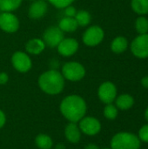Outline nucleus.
Returning <instances> with one entry per match:
<instances>
[{
    "label": "nucleus",
    "instance_id": "1",
    "mask_svg": "<svg viewBox=\"0 0 148 149\" xmlns=\"http://www.w3.org/2000/svg\"><path fill=\"white\" fill-rule=\"evenodd\" d=\"M60 111L70 122H78L84 118L86 113L85 101L78 95L65 97L60 104Z\"/></svg>",
    "mask_w": 148,
    "mask_h": 149
},
{
    "label": "nucleus",
    "instance_id": "2",
    "mask_svg": "<svg viewBox=\"0 0 148 149\" xmlns=\"http://www.w3.org/2000/svg\"><path fill=\"white\" fill-rule=\"evenodd\" d=\"M38 85L42 91L48 94L55 95L62 92L65 86L63 75L58 71L51 70L44 72L38 79Z\"/></svg>",
    "mask_w": 148,
    "mask_h": 149
},
{
    "label": "nucleus",
    "instance_id": "3",
    "mask_svg": "<svg viewBox=\"0 0 148 149\" xmlns=\"http://www.w3.org/2000/svg\"><path fill=\"white\" fill-rule=\"evenodd\" d=\"M140 147L139 138L130 133H119L111 141L112 149H139Z\"/></svg>",
    "mask_w": 148,
    "mask_h": 149
},
{
    "label": "nucleus",
    "instance_id": "4",
    "mask_svg": "<svg viewBox=\"0 0 148 149\" xmlns=\"http://www.w3.org/2000/svg\"><path fill=\"white\" fill-rule=\"evenodd\" d=\"M85 70L82 65L78 62H68L64 65L62 75L71 81H79L85 77Z\"/></svg>",
    "mask_w": 148,
    "mask_h": 149
},
{
    "label": "nucleus",
    "instance_id": "5",
    "mask_svg": "<svg viewBox=\"0 0 148 149\" xmlns=\"http://www.w3.org/2000/svg\"><path fill=\"white\" fill-rule=\"evenodd\" d=\"M132 53L138 58H148V33L140 34L131 43Z\"/></svg>",
    "mask_w": 148,
    "mask_h": 149
},
{
    "label": "nucleus",
    "instance_id": "6",
    "mask_svg": "<svg viewBox=\"0 0 148 149\" xmlns=\"http://www.w3.org/2000/svg\"><path fill=\"white\" fill-rule=\"evenodd\" d=\"M104 31L101 27L94 25L88 28L83 35V42L89 46H95L100 44L104 38Z\"/></svg>",
    "mask_w": 148,
    "mask_h": 149
},
{
    "label": "nucleus",
    "instance_id": "7",
    "mask_svg": "<svg viewBox=\"0 0 148 149\" xmlns=\"http://www.w3.org/2000/svg\"><path fill=\"white\" fill-rule=\"evenodd\" d=\"M64 39V31L57 26L49 27L44 33V43L50 47H56Z\"/></svg>",
    "mask_w": 148,
    "mask_h": 149
},
{
    "label": "nucleus",
    "instance_id": "8",
    "mask_svg": "<svg viewBox=\"0 0 148 149\" xmlns=\"http://www.w3.org/2000/svg\"><path fill=\"white\" fill-rule=\"evenodd\" d=\"M79 121L80 122L79 127L80 131L87 135H95L101 129L100 122L93 117H85Z\"/></svg>",
    "mask_w": 148,
    "mask_h": 149
},
{
    "label": "nucleus",
    "instance_id": "9",
    "mask_svg": "<svg viewBox=\"0 0 148 149\" xmlns=\"http://www.w3.org/2000/svg\"><path fill=\"white\" fill-rule=\"evenodd\" d=\"M14 68L20 72H26L31 67V61L29 56L22 52H17L12 55L11 58Z\"/></svg>",
    "mask_w": 148,
    "mask_h": 149
},
{
    "label": "nucleus",
    "instance_id": "10",
    "mask_svg": "<svg viewBox=\"0 0 148 149\" xmlns=\"http://www.w3.org/2000/svg\"><path fill=\"white\" fill-rule=\"evenodd\" d=\"M117 89L112 82H105L99 88V97L106 104H111L116 98Z\"/></svg>",
    "mask_w": 148,
    "mask_h": 149
},
{
    "label": "nucleus",
    "instance_id": "11",
    "mask_svg": "<svg viewBox=\"0 0 148 149\" xmlns=\"http://www.w3.org/2000/svg\"><path fill=\"white\" fill-rule=\"evenodd\" d=\"M0 27L7 32H15L19 27L17 17L10 12H3L0 15Z\"/></svg>",
    "mask_w": 148,
    "mask_h": 149
},
{
    "label": "nucleus",
    "instance_id": "12",
    "mask_svg": "<svg viewBox=\"0 0 148 149\" xmlns=\"http://www.w3.org/2000/svg\"><path fill=\"white\" fill-rule=\"evenodd\" d=\"M79 48V44L74 38H64L58 45V52L65 57L73 55Z\"/></svg>",
    "mask_w": 148,
    "mask_h": 149
},
{
    "label": "nucleus",
    "instance_id": "13",
    "mask_svg": "<svg viewBox=\"0 0 148 149\" xmlns=\"http://www.w3.org/2000/svg\"><path fill=\"white\" fill-rule=\"evenodd\" d=\"M47 11V3L43 0L35 1L30 7L29 16L33 19H38L45 15Z\"/></svg>",
    "mask_w": 148,
    "mask_h": 149
},
{
    "label": "nucleus",
    "instance_id": "14",
    "mask_svg": "<svg viewBox=\"0 0 148 149\" xmlns=\"http://www.w3.org/2000/svg\"><path fill=\"white\" fill-rule=\"evenodd\" d=\"M65 135L70 142L78 143L81 138L80 129L75 122H70L65 129Z\"/></svg>",
    "mask_w": 148,
    "mask_h": 149
},
{
    "label": "nucleus",
    "instance_id": "15",
    "mask_svg": "<svg viewBox=\"0 0 148 149\" xmlns=\"http://www.w3.org/2000/svg\"><path fill=\"white\" fill-rule=\"evenodd\" d=\"M45 44L39 38H33L26 44V51L31 54H39L44 49Z\"/></svg>",
    "mask_w": 148,
    "mask_h": 149
},
{
    "label": "nucleus",
    "instance_id": "16",
    "mask_svg": "<svg viewBox=\"0 0 148 149\" xmlns=\"http://www.w3.org/2000/svg\"><path fill=\"white\" fill-rule=\"evenodd\" d=\"M128 47V41L125 37L115 38L111 45V49L115 53H122Z\"/></svg>",
    "mask_w": 148,
    "mask_h": 149
},
{
    "label": "nucleus",
    "instance_id": "17",
    "mask_svg": "<svg viewBox=\"0 0 148 149\" xmlns=\"http://www.w3.org/2000/svg\"><path fill=\"white\" fill-rule=\"evenodd\" d=\"M58 27L63 31L72 32V31H76V29L78 28V23L74 17H65L61 19V21L59 22Z\"/></svg>",
    "mask_w": 148,
    "mask_h": 149
},
{
    "label": "nucleus",
    "instance_id": "18",
    "mask_svg": "<svg viewBox=\"0 0 148 149\" xmlns=\"http://www.w3.org/2000/svg\"><path fill=\"white\" fill-rule=\"evenodd\" d=\"M134 103L133 98L129 94H122L116 100V106L121 110H127L133 107Z\"/></svg>",
    "mask_w": 148,
    "mask_h": 149
},
{
    "label": "nucleus",
    "instance_id": "19",
    "mask_svg": "<svg viewBox=\"0 0 148 149\" xmlns=\"http://www.w3.org/2000/svg\"><path fill=\"white\" fill-rule=\"evenodd\" d=\"M131 6L133 10L140 16L148 13V0H132Z\"/></svg>",
    "mask_w": 148,
    "mask_h": 149
},
{
    "label": "nucleus",
    "instance_id": "20",
    "mask_svg": "<svg viewBox=\"0 0 148 149\" xmlns=\"http://www.w3.org/2000/svg\"><path fill=\"white\" fill-rule=\"evenodd\" d=\"M36 145L40 149H51L52 147V140L51 138L44 134H40L36 137L35 140Z\"/></svg>",
    "mask_w": 148,
    "mask_h": 149
},
{
    "label": "nucleus",
    "instance_id": "21",
    "mask_svg": "<svg viewBox=\"0 0 148 149\" xmlns=\"http://www.w3.org/2000/svg\"><path fill=\"white\" fill-rule=\"evenodd\" d=\"M22 0H0V10L3 12L12 11L19 7Z\"/></svg>",
    "mask_w": 148,
    "mask_h": 149
},
{
    "label": "nucleus",
    "instance_id": "22",
    "mask_svg": "<svg viewBox=\"0 0 148 149\" xmlns=\"http://www.w3.org/2000/svg\"><path fill=\"white\" fill-rule=\"evenodd\" d=\"M135 29L139 34H146L148 33V19L144 17H139L135 21Z\"/></svg>",
    "mask_w": 148,
    "mask_h": 149
},
{
    "label": "nucleus",
    "instance_id": "23",
    "mask_svg": "<svg viewBox=\"0 0 148 149\" xmlns=\"http://www.w3.org/2000/svg\"><path fill=\"white\" fill-rule=\"evenodd\" d=\"M74 18L76 19L78 25L86 26L91 21V15L86 10H79L76 13Z\"/></svg>",
    "mask_w": 148,
    "mask_h": 149
},
{
    "label": "nucleus",
    "instance_id": "24",
    "mask_svg": "<svg viewBox=\"0 0 148 149\" xmlns=\"http://www.w3.org/2000/svg\"><path fill=\"white\" fill-rule=\"evenodd\" d=\"M104 115L106 118L109 120H114L118 115V109L115 106L112 104H108L104 109Z\"/></svg>",
    "mask_w": 148,
    "mask_h": 149
},
{
    "label": "nucleus",
    "instance_id": "25",
    "mask_svg": "<svg viewBox=\"0 0 148 149\" xmlns=\"http://www.w3.org/2000/svg\"><path fill=\"white\" fill-rule=\"evenodd\" d=\"M51 4L58 8H64L69 6L74 0H49Z\"/></svg>",
    "mask_w": 148,
    "mask_h": 149
},
{
    "label": "nucleus",
    "instance_id": "26",
    "mask_svg": "<svg viewBox=\"0 0 148 149\" xmlns=\"http://www.w3.org/2000/svg\"><path fill=\"white\" fill-rule=\"evenodd\" d=\"M139 136L142 141L148 142V125H146L140 128L139 132Z\"/></svg>",
    "mask_w": 148,
    "mask_h": 149
},
{
    "label": "nucleus",
    "instance_id": "27",
    "mask_svg": "<svg viewBox=\"0 0 148 149\" xmlns=\"http://www.w3.org/2000/svg\"><path fill=\"white\" fill-rule=\"evenodd\" d=\"M65 16L66 17H74L76 13H77V10L74 7L72 6H67L65 10Z\"/></svg>",
    "mask_w": 148,
    "mask_h": 149
},
{
    "label": "nucleus",
    "instance_id": "28",
    "mask_svg": "<svg viewBox=\"0 0 148 149\" xmlns=\"http://www.w3.org/2000/svg\"><path fill=\"white\" fill-rule=\"evenodd\" d=\"M8 81V75L5 72H0V85H4Z\"/></svg>",
    "mask_w": 148,
    "mask_h": 149
},
{
    "label": "nucleus",
    "instance_id": "29",
    "mask_svg": "<svg viewBox=\"0 0 148 149\" xmlns=\"http://www.w3.org/2000/svg\"><path fill=\"white\" fill-rule=\"evenodd\" d=\"M5 121H6L5 115H4V113L0 110V128L3 127V125L5 124Z\"/></svg>",
    "mask_w": 148,
    "mask_h": 149
},
{
    "label": "nucleus",
    "instance_id": "30",
    "mask_svg": "<svg viewBox=\"0 0 148 149\" xmlns=\"http://www.w3.org/2000/svg\"><path fill=\"white\" fill-rule=\"evenodd\" d=\"M141 85L145 88H148V76H146V77L142 78V79H141Z\"/></svg>",
    "mask_w": 148,
    "mask_h": 149
},
{
    "label": "nucleus",
    "instance_id": "31",
    "mask_svg": "<svg viewBox=\"0 0 148 149\" xmlns=\"http://www.w3.org/2000/svg\"><path fill=\"white\" fill-rule=\"evenodd\" d=\"M85 149H99V147L95 144H88L87 146H85Z\"/></svg>",
    "mask_w": 148,
    "mask_h": 149
},
{
    "label": "nucleus",
    "instance_id": "32",
    "mask_svg": "<svg viewBox=\"0 0 148 149\" xmlns=\"http://www.w3.org/2000/svg\"><path fill=\"white\" fill-rule=\"evenodd\" d=\"M56 149H65V146H63L62 144H59L56 147Z\"/></svg>",
    "mask_w": 148,
    "mask_h": 149
},
{
    "label": "nucleus",
    "instance_id": "33",
    "mask_svg": "<svg viewBox=\"0 0 148 149\" xmlns=\"http://www.w3.org/2000/svg\"><path fill=\"white\" fill-rule=\"evenodd\" d=\"M145 117H146L147 120L148 121V107L147 108V110H146V113H145Z\"/></svg>",
    "mask_w": 148,
    "mask_h": 149
},
{
    "label": "nucleus",
    "instance_id": "34",
    "mask_svg": "<svg viewBox=\"0 0 148 149\" xmlns=\"http://www.w3.org/2000/svg\"><path fill=\"white\" fill-rule=\"evenodd\" d=\"M104 149H110V148H104Z\"/></svg>",
    "mask_w": 148,
    "mask_h": 149
}]
</instances>
